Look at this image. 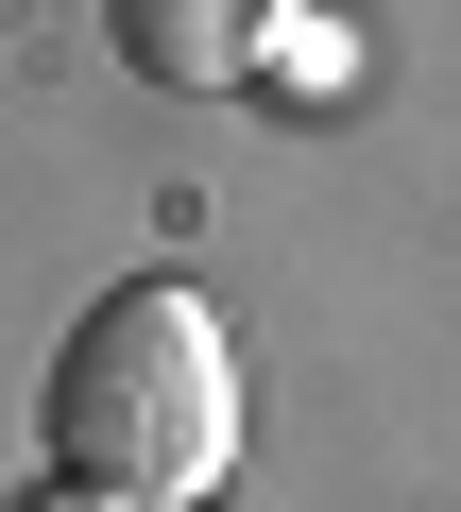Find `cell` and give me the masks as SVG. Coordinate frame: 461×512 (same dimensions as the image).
Returning <instances> with one entry per match:
<instances>
[{
  "mask_svg": "<svg viewBox=\"0 0 461 512\" xmlns=\"http://www.w3.org/2000/svg\"><path fill=\"white\" fill-rule=\"evenodd\" d=\"M342 69H359V52H342V35H325V18H291V52H274V86H291V103H325V86H342Z\"/></svg>",
  "mask_w": 461,
  "mask_h": 512,
  "instance_id": "obj_3",
  "label": "cell"
},
{
  "mask_svg": "<svg viewBox=\"0 0 461 512\" xmlns=\"http://www.w3.org/2000/svg\"><path fill=\"white\" fill-rule=\"evenodd\" d=\"M291 18H308V0H103L120 69H137V86H171V103H240V86H274Z\"/></svg>",
  "mask_w": 461,
  "mask_h": 512,
  "instance_id": "obj_2",
  "label": "cell"
},
{
  "mask_svg": "<svg viewBox=\"0 0 461 512\" xmlns=\"http://www.w3.org/2000/svg\"><path fill=\"white\" fill-rule=\"evenodd\" d=\"M52 478L120 495V512H205L222 461H240V359H222L188 274H120L69 308L52 342Z\"/></svg>",
  "mask_w": 461,
  "mask_h": 512,
  "instance_id": "obj_1",
  "label": "cell"
},
{
  "mask_svg": "<svg viewBox=\"0 0 461 512\" xmlns=\"http://www.w3.org/2000/svg\"><path fill=\"white\" fill-rule=\"evenodd\" d=\"M18 512H120V495H86V478H35V495H18Z\"/></svg>",
  "mask_w": 461,
  "mask_h": 512,
  "instance_id": "obj_4",
  "label": "cell"
}]
</instances>
